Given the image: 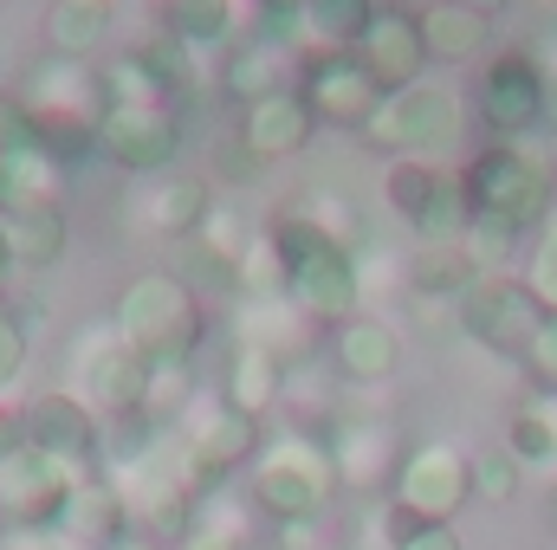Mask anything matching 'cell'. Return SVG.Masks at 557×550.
<instances>
[{
	"instance_id": "cell-1",
	"label": "cell",
	"mask_w": 557,
	"mask_h": 550,
	"mask_svg": "<svg viewBox=\"0 0 557 550\" xmlns=\"http://www.w3.org/2000/svg\"><path fill=\"white\" fill-rule=\"evenodd\" d=\"M7 111L13 124L33 142H46L65 168L98 155V117H104V72L98 59H33L20 72V85L7 91Z\"/></svg>"
},
{
	"instance_id": "cell-2",
	"label": "cell",
	"mask_w": 557,
	"mask_h": 550,
	"mask_svg": "<svg viewBox=\"0 0 557 550\" xmlns=\"http://www.w3.org/2000/svg\"><path fill=\"white\" fill-rule=\"evenodd\" d=\"M267 247H273V266H278V291L311 317V324H344L363 311V247H344L331 240L324 227H311L305 214H273L267 221Z\"/></svg>"
},
{
	"instance_id": "cell-3",
	"label": "cell",
	"mask_w": 557,
	"mask_h": 550,
	"mask_svg": "<svg viewBox=\"0 0 557 550\" xmlns=\"http://www.w3.org/2000/svg\"><path fill=\"white\" fill-rule=\"evenodd\" d=\"M460 195L473 208V227L467 234H493V240H525L545 227L552 214V168L539 155H525L519 142H486L467 168H460Z\"/></svg>"
},
{
	"instance_id": "cell-4",
	"label": "cell",
	"mask_w": 557,
	"mask_h": 550,
	"mask_svg": "<svg viewBox=\"0 0 557 550\" xmlns=\"http://www.w3.org/2000/svg\"><path fill=\"white\" fill-rule=\"evenodd\" d=\"M337 466H331V447L324 434L311 427H285L260 440V460L247 466V499L267 525H318L324 505L337 499Z\"/></svg>"
},
{
	"instance_id": "cell-5",
	"label": "cell",
	"mask_w": 557,
	"mask_h": 550,
	"mask_svg": "<svg viewBox=\"0 0 557 550\" xmlns=\"http://www.w3.org/2000/svg\"><path fill=\"white\" fill-rule=\"evenodd\" d=\"M111 324H117V337L137 350L143 363L201 357V337H208L201 291L175 273V266H149V273L124 278V291L111 304Z\"/></svg>"
},
{
	"instance_id": "cell-6",
	"label": "cell",
	"mask_w": 557,
	"mask_h": 550,
	"mask_svg": "<svg viewBox=\"0 0 557 550\" xmlns=\"http://www.w3.org/2000/svg\"><path fill=\"white\" fill-rule=\"evenodd\" d=\"M175 427V440H182V453H188V466H195V479L201 486H227L234 473H247L253 460H260V421L247 409H234L221 389H208L201 383V396L188 402V409L169 421Z\"/></svg>"
},
{
	"instance_id": "cell-7",
	"label": "cell",
	"mask_w": 557,
	"mask_h": 550,
	"mask_svg": "<svg viewBox=\"0 0 557 550\" xmlns=\"http://www.w3.org/2000/svg\"><path fill=\"white\" fill-rule=\"evenodd\" d=\"M467 137V104L447 91V85H403L383 98V111L370 117L363 142L389 149V155H441Z\"/></svg>"
},
{
	"instance_id": "cell-8",
	"label": "cell",
	"mask_w": 557,
	"mask_h": 550,
	"mask_svg": "<svg viewBox=\"0 0 557 550\" xmlns=\"http://www.w3.org/2000/svg\"><path fill=\"white\" fill-rule=\"evenodd\" d=\"M473 111H480V124H486L499 142L532 137V130L545 124V111H552V72H545V59H539V52H525V46L493 52V59H486V72H480Z\"/></svg>"
},
{
	"instance_id": "cell-9",
	"label": "cell",
	"mask_w": 557,
	"mask_h": 550,
	"mask_svg": "<svg viewBox=\"0 0 557 550\" xmlns=\"http://www.w3.org/2000/svg\"><path fill=\"white\" fill-rule=\"evenodd\" d=\"M454 324H460L480 350H493V357H512V363H519V350H525V343H532V330L545 324V304H539V291H532L525 278L480 273L467 291H460Z\"/></svg>"
},
{
	"instance_id": "cell-10",
	"label": "cell",
	"mask_w": 557,
	"mask_h": 550,
	"mask_svg": "<svg viewBox=\"0 0 557 550\" xmlns=\"http://www.w3.org/2000/svg\"><path fill=\"white\" fill-rule=\"evenodd\" d=\"M298 98L318 117V130H357L363 137L389 91L370 78V65L357 52H305L298 59Z\"/></svg>"
},
{
	"instance_id": "cell-11",
	"label": "cell",
	"mask_w": 557,
	"mask_h": 550,
	"mask_svg": "<svg viewBox=\"0 0 557 550\" xmlns=\"http://www.w3.org/2000/svg\"><path fill=\"white\" fill-rule=\"evenodd\" d=\"M143 376H149V363L117 337V324H91L72 343V383H65V396H78L98 421H111V414H124V409H143Z\"/></svg>"
},
{
	"instance_id": "cell-12",
	"label": "cell",
	"mask_w": 557,
	"mask_h": 550,
	"mask_svg": "<svg viewBox=\"0 0 557 550\" xmlns=\"http://www.w3.org/2000/svg\"><path fill=\"white\" fill-rule=\"evenodd\" d=\"M467 499H473V460L454 440H421L403 453L396 486H389L396 512H409L416 525H454V512Z\"/></svg>"
},
{
	"instance_id": "cell-13",
	"label": "cell",
	"mask_w": 557,
	"mask_h": 550,
	"mask_svg": "<svg viewBox=\"0 0 557 550\" xmlns=\"http://www.w3.org/2000/svg\"><path fill=\"white\" fill-rule=\"evenodd\" d=\"M98 155L117 175H169L182 155V104H104Z\"/></svg>"
},
{
	"instance_id": "cell-14",
	"label": "cell",
	"mask_w": 557,
	"mask_h": 550,
	"mask_svg": "<svg viewBox=\"0 0 557 550\" xmlns=\"http://www.w3.org/2000/svg\"><path fill=\"white\" fill-rule=\"evenodd\" d=\"M26 447H39L78 486L85 479H104V421L85 409L78 396H65V389L26 402Z\"/></svg>"
},
{
	"instance_id": "cell-15",
	"label": "cell",
	"mask_w": 557,
	"mask_h": 550,
	"mask_svg": "<svg viewBox=\"0 0 557 550\" xmlns=\"http://www.w3.org/2000/svg\"><path fill=\"white\" fill-rule=\"evenodd\" d=\"M324 447H331V466H337V486L350 492H383L396 486V466H403V427L376 409H344L324 427Z\"/></svg>"
},
{
	"instance_id": "cell-16",
	"label": "cell",
	"mask_w": 557,
	"mask_h": 550,
	"mask_svg": "<svg viewBox=\"0 0 557 550\" xmlns=\"http://www.w3.org/2000/svg\"><path fill=\"white\" fill-rule=\"evenodd\" d=\"M72 486L78 479L59 473L39 447H20L13 460H0V532H52Z\"/></svg>"
},
{
	"instance_id": "cell-17",
	"label": "cell",
	"mask_w": 557,
	"mask_h": 550,
	"mask_svg": "<svg viewBox=\"0 0 557 550\" xmlns=\"http://www.w3.org/2000/svg\"><path fill=\"white\" fill-rule=\"evenodd\" d=\"M324 357H331V370H337L350 389H383V383L403 370V330H396L389 317L357 311V317H344V324L324 330Z\"/></svg>"
},
{
	"instance_id": "cell-18",
	"label": "cell",
	"mask_w": 557,
	"mask_h": 550,
	"mask_svg": "<svg viewBox=\"0 0 557 550\" xmlns=\"http://www.w3.org/2000/svg\"><path fill=\"white\" fill-rule=\"evenodd\" d=\"M311 137H318V117L305 111L298 91H273L260 104H240V124H234V142L247 162H292L311 149Z\"/></svg>"
},
{
	"instance_id": "cell-19",
	"label": "cell",
	"mask_w": 557,
	"mask_h": 550,
	"mask_svg": "<svg viewBox=\"0 0 557 550\" xmlns=\"http://www.w3.org/2000/svg\"><path fill=\"white\" fill-rule=\"evenodd\" d=\"M357 59L370 65V78H376L383 91L421 85V78H428V39H421V13H409V7H376L370 33L357 39Z\"/></svg>"
},
{
	"instance_id": "cell-20",
	"label": "cell",
	"mask_w": 557,
	"mask_h": 550,
	"mask_svg": "<svg viewBox=\"0 0 557 550\" xmlns=\"http://www.w3.org/2000/svg\"><path fill=\"white\" fill-rule=\"evenodd\" d=\"M0 240H7L13 273H52L72 247V214L65 201H13L0 208Z\"/></svg>"
},
{
	"instance_id": "cell-21",
	"label": "cell",
	"mask_w": 557,
	"mask_h": 550,
	"mask_svg": "<svg viewBox=\"0 0 557 550\" xmlns=\"http://www.w3.org/2000/svg\"><path fill=\"white\" fill-rule=\"evenodd\" d=\"M131 532H137V518H131V505H124V492L111 479L72 486V499H65V512L52 525V538L65 550H117Z\"/></svg>"
},
{
	"instance_id": "cell-22",
	"label": "cell",
	"mask_w": 557,
	"mask_h": 550,
	"mask_svg": "<svg viewBox=\"0 0 557 550\" xmlns=\"http://www.w3.org/2000/svg\"><path fill=\"white\" fill-rule=\"evenodd\" d=\"M298 59H305V52H292V46H278V39L240 33V39L227 46V59H221V91H227L234 104H260V98H273V91H298Z\"/></svg>"
},
{
	"instance_id": "cell-23",
	"label": "cell",
	"mask_w": 557,
	"mask_h": 550,
	"mask_svg": "<svg viewBox=\"0 0 557 550\" xmlns=\"http://www.w3.org/2000/svg\"><path fill=\"white\" fill-rule=\"evenodd\" d=\"M234 343H253V350H273L278 363H298V357H311V317L285 291L240 298L234 304Z\"/></svg>"
},
{
	"instance_id": "cell-24",
	"label": "cell",
	"mask_w": 557,
	"mask_h": 550,
	"mask_svg": "<svg viewBox=\"0 0 557 550\" xmlns=\"http://www.w3.org/2000/svg\"><path fill=\"white\" fill-rule=\"evenodd\" d=\"M137 227H149V234H162V240H195L201 234V221L214 214V188L201 182V175H162L156 188H143L137 195Z\"/></svg>"
},
{
	"instance_id": "cell-25",
	"label": "cell",
	"mask_w": 557,
	"mask_h": 550,
	"mask_svg": "<svg viewBox=\"0 0 557 550\" xmlns=\"http://www.w3.org/2000/svg\"><path fill=\"white\" fill-rule=\"evenodd\" d=\"M253 518H260V512H253L247 492H234V486H201L182 550H253Z\"/></svg>"
},
{
	"instance_id": "cell-26",
	"label": "cell",
	"mask_w": 557,
	"mask_h": 550,
	"mask_svg": "<svg viewBox=\"0 0 557 550\" xmlns=\"http://www.w3.org/2000/svg\"><path fill=\"white\" fill-rule=\"evenodd\" d=\"M421 39H428V65H473L493 39V20L467 0H434L421 7Z\"/></svg>"
},
{
	"instance_id": "cell-27",
	"label": "cell",
	"mask_w": 557,
	"mask_h": 550,
	"mask_svg": "<svg viewBox=\"0 0 557 550\" xmlns=\"http://www.w3.org/2000/svg\"><path fill=\"white\" fill-rule=\"evenodd\" d=\"M65 162L46 149V142H33L20 124H13V142H7V155H0V208H13V201H59L65 195Z\"/></svg>"
},
{
	"instance_id": "cell-28",
	"label": "cell",
	"mask_w": 557,
	"mask_h": 550,
	"mask_svg": "<svg viewBox=\"0 0 557 550\" xmlns=\"http://www.w3.org/2000/svg\"><path fill=\"white\" fill-rule=\"evenodd\" d=\"M285 370L292 363H278L273 350H253V343H227V363H221V396L234 402V409H247L253 421L273 409L278 396H285Z\"/></svg>"
},
{
	"instance_id": "cell-29",
	"label": "cell",
	"mask_w": 557,
	"mask_h": 550,
	"mask_svg": "<svg viewBox=\"0 0 557 550\" xmlns=\"http://www.w3.org/2000/svg\"><path fill=\"white\" fill-rule=\"evenodd\" d=\"M240 13H247V0H162V7H156L162 39H175V46H188V52L234 46Z\"/></svg>"
},
{
	"instance_id": "cell-30",
	"label": "cell",
	"mask_w": 557,
	"mask_h": 550,
	"mask_svg": "<svg viewBox=\"0 0 557 550\" xmlns=\"http://www.w3.org/2000/svg\"><path fill=\"white\" fill-rule=\"evenodd\" d=\"M111 26H117V7H98V0H52V7H46V52H59V59H104Z\"/></svg>"
},
{
	"instance_id": "cell-31",
	"label": "cell",
	"mask_w": 557,
	"mask_h": 550,
	"mask_svg": "<svg viewBox=\"0 0 557 550\" xmlns=\"http://www.w3.org/2000/svg\"><path fill=\"white\" fill-rule=\"evenodd\" d=\"M403 278H409V291H416L421 304H460V291L480 278V260L467 253V240L460 247H428V240H416Z\"/></svg>"
},
{
	"instance_id": "cell-32",
	"label": "cell",
	"mask_w": 557,
	"mask_h": 550,
	"mask_svg": "<svg viewBox=\"0 0 557 550\" xmlns=\"http://www.w3.org/2000/svg\"><path fill=\"white\" fill-rule=\"evenodd\" d=\"M376 7L383 0H298V33L311 39V52H357Z\"/></svg>"
},
{
	"instance_id": "cell-33",
	"label": "cell",
	"mask_w": 557,
	"mask_h": 550,
	"mask_svg": "<svg viewBox=\"0 0 557 550\" xmlns=\"http://www.w3.org/2000/svg\"><path fill=\"white\" fill-rule=\"evenodd\" d=\"M454 175L434 162V155H389V168H383V208L416 234V221L428 214V201L447 188Z\"/></svg>"
},
{
	"instance_id": "cell-34",
	"label": "cell",
	"mask_w": 557,
	"mask_h": 550,
	"mask_svg": "<svg viewBox=\"0 0 557 550\" xmlns=\"http://www.w3.org/2000/svg\"><path fill=\"white\" fill-rule=\"evenodd\" d=\"M506 453L519 460V466H552L557 460V414L552 409H519L506 421Z\"/></svg>"
},
{
	"instance_id": "cell-35",
	"label": "cell",
	"mask_w": 557,
	"mask_h": 550,
	"mask_svg": "<svg viewBox=\"0 0 557 550\" xmlns=\"http://www.w3.org/2000/svg\"><path fill=\"white\" fill-rule=\"evenodd\" d=\"M473 499H486V505H512L519 499V460L506 447H486L473 460Z\"/></svg>"
},
{
	"instance_id": "cell-36",
	"label": "cell",
	"mask_w": 557,
	"mask_h": 550,
	"mask_svg": "<svg viewBox=\"0 0 557 550\" xmlns=\"http://www.w3.org/2000/svg\"><path fill=\"white\" fill-rule=\"evenodd\" d=\"M519 370L539 396H557V311H545V324L532 330V343L519 350Z\"/></svg>"
},
{
	"instance_id": "cell-37",
	"label": "cell",
	"mask_w": 557,
	"mask_h": 550,
	"mask_svg": "<svg viewBox=\"0 0 557 550\" xmlns=\"http://www.w3.org/2000/svg\"><path fill=\"white\" fill-rule=\"evenodd\" d=\"M26 357H33V337H26V317L0 298V396L26 376Z\"/></svg>"
},
{
	"instance_id": "cell-38",
	"label": "cell",
	"mask_w": 557,
	"mask_h": 550,
	"mask_svg": "<svg viewBox=\"0 0 557 550\" xmlns=\"http://www.w3.org/2000/svg\"><path fill=\"white\" fill-rule=\"evenodd\" d=\"M525 285L539 291V304H545V311H557V208L545 214V227H539V247H532Z\"/></svg>"
},
{
	"instance_id": "cell-39",
	"label": "cell",
	"mask_w": 557,
	"mask_h": 550,
	"mask_svg": "<svg viewBox=\"0 0 557 550\" xmlns=\"http://www.w3.org/2000/svg\"><path fill=\"white\" fill-rule=\"evenodd\" d=\"M20 447H26V402L0 396V460H13Z\"/></svg>"
},
{
	"instance_id": "cell-40",
	"label": "cell",
	"mask_w": 557,
	"mask_h": 550,
	"mask_svg": "<svg viewBox=\"0 0 557 550\" xmlns=\"http://www.w3.org/2000/svg\"><path fill=\"white\" fill-rule=\"evenodd\" d=\"M396 550H460V532L454 525H409Z\"/></svg>"
},
{
	"instance_id": "cell-41",
	"label": "cell",
	"mask_w": 557,
	"mask_h": 550,
	"mask_svg": "<svg viewBox=\"0 0 557 550\" xmlns=\"http://www.w3.org/2000/svg\"><path fill=\"white\" fill-rule=\"evenodd\" d=\"M0 550H65L52 532H0Z\"/></svg>"
},
{
	"instance_id": "cell-42",
	"label": "cell",
	"mask_w": 557,
	"mask_h": 550,
	"mask_svg": "<svg viewBox=\"0 0 557 550\" xmlns=\"http://www.w3.org/2000/svg\"><path fill=\"white\" fill-rule=\"evenodd\" d=\"M7 142H13V111H7V91H0V155H7Z\"/></svg>"
},
{
	"instance_id": "cell-43",
	"label": "cell",
	"mask_w": 557,
	"mask_h": 550,
	"mask_svg": "<svg viewBox=\"0 0 557 550\" xmlns=\"http://www.w3.org/2000/svg\"><path fill=\"white\" fill-rule=\"evenodd\" d=\"M117 550H169V545H156L149 532H131V538H124V545H117Z\"/></svg>"
},
{
	"instance_id": "cell-44",
	"label": "cell",
	"mask_w": 557,
	"mask_h": 550,
	"mask_svg": "<svg viewBox=\"0 0 557 550\" xmlns=\"http://www.w3.org/2000/svg\"><path fill=\"white\" fill-rule=\"evenodd\" d=\"M467 7H480V13H486V20H499V13H506V7H512V0H467Z\"/></svg>"
},
{
	"instance_id": "cell-45",
	"label": "cell",
	"mask_w": 557,
	"mask_h": 550,
	"mask_svg": "<svg viewBox=\"0 0 557 550\" xmlns=\"http://www.w3.org/2000/svg\"><path fill=\"white\" fill-rule=\"evenodd\" d=\"M7 278H13V260H7V240H0V291H7Z\"/></svg>"
},
{
	"instance_id": "cell-46",
	"label": "cell",
	"mask_w": 557,
	"mask_h": 550,
	"mask_svg": "<svg viewBox=\"0 0 557 550\" xmlns=\"http://www.w3.org/2000/svg\"><path fill=\"white\" fill-rule=\"evenodd\" d=\"M383 7H409V13H421V7H434V0H383Z\"/></svg>"
},
{
	"instance_id": "cell-47",
	"label": "cell",
	"mask_w": 557,
	"mask_h": 550,
	"mask_svg": "<svg viewBox=\"0 0 557 550\" xmlns=\"http://www.w3.org/2000/svg\"><path fill=\"white\" fill-rule=\"evenodd\" d=\"M545 124L557 130V78H552V111H545Z\"/></svg>"
},
{
	"instance_id": "cell-48",
	"label": "cell",
	"mask_w": 557,
	"mask_h": 550,
	"mask_svg": "<svg viewBox=\"0 0 557 550\" xmlns=\"http://www.w3.org/2000/svg\"><path fill=\"white\" fill-rule=\"evenodd\" d=\"M98 7H117V0H98Z\"/></svg>"
},
{
	"instance_id": "cell-49",
	"label": "cell",
	"mask_w": 557,
	"mask_h": 550,
	"mask_svg": "<svg viewBox=\"0 0 557 550\" xmlns=\"http://www.w3.org/2000/svg\"><path fill=\"white\" fill-rule=\"evenodd\" d=\"M0 7H7V0H0Z\"/></svg>"
}]
</instances>
